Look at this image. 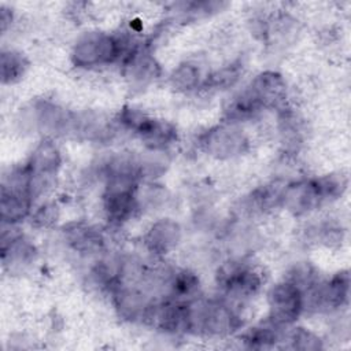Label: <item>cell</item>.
Returning a JSON list of instances; mask_svg holds the SVG:
<instances>
[{"mask_svg":"<svg viewBox=\"0 0 351 351\" xmlns=\"http://www.w3.org/2000/svg\"><path fill=\"white\" fill-rule=\"evenodd\" d=\"M287 100V82L276 71H262L239 90L225 108L226 121L240 123L270 107H280Z\"/></svg>","mask_w":351,"mask_h":351,"instance_id":"obj_1","label":"cell"},{"mask_svg":"<svg viewBox=\"0 0 351 351\" xmlns=\"http://www.w3.org/2000/svg\"><path fill=\"white\" fill-rule=\"evenodd\" d=\"M138 43L122 34L101 30L84 32L73 44L71 62L81 69H95L123 62Z\"/></svg>","mask_w":351,"mask_h":351,"instance_id":"obj_2","label":"cell"},{"mask_svg":"<svg viewBox=\"0 0 351 351\" xmlns=\"http://www.w3.org/2000/svg\"><path fill=\"white\" fill-rule=\"evenodd\" d=\"M192 333L223 337L234 333L243 325L241 315L232 304V300L200 299L191 300Z\"/></svg>","mask_w":351,"mask_h":351,"instance_id":"obj_3","label":"cell"},{"mask_svg":"<svg viewBox=\"0 0 351 351\" xmlns=\"http://www.w3.org/2000/svg\"><path fill=\"white\" fill-rule=\"evenodd\" d=\"M117 123L137 136L147 149L166 151L177 141V129L173 123L151 117L134 107H123L117 117Z\"/></svg>","mask_w":351,"mask_h":351,"instance_id":"obj_4","label":"cell"},{"mask_svg":"<svg viewBox=\"0 0 351 351\" xmlns=\"http://www.w3.org/2000/svg\"><path fill=\"white\" fill-rule=\"evenodd\" d=\"M217 281L226 299L245 302L259 293L265 276L258 266L248 261L230 259L218 269Z\"/></svg>","mask_w":351,"mask_h":351,"instance_id":"obj_5","label":"cell"},{"mask_svg":"<svg viewBox=\"0 0 351 351\" xmlns=\"http://www.w3.org/2000/svg\"><path fill=\"white\" fill-rule=\"evenodd\" d=\"M138 208V180L122 176L106 178L103 211L108 222L112 225H122L132 219Z\"/></svg>","mask_w":351,"mask_h":351,"instance_id":"obj_6","label":"cell"},{"mask_svg":"<svg viewBox=\"0 0 351 351\" xmlns=\"http://www.w3.org/2000/svg\"><path fill=\"white\" fill-rule=\"evenodd\" d=\"M197 144L204 154L223 160L245 154L250 148V138L240 123L225 121L203 132Z\"/></svg>","mask_w":351,"mask_h":351,"instance_id":"obj_7","label":"cell"},{"mask_svg":"<svg viewBox=\"0 0 351 351\" xmlns=\"http://www.w3.org/2000/svg\"><path fill=\"white\" fill-rule=\"evenodd\" d=\"M269 321L285 328L298 321L304 311V292L289 278L274 284L267 292Z\"/></svg>","mask_w":351,"mask_h":351,"instance_id":"obj_8","label":"cell"},{"mask_svg":"<svg viewBox=\"0 0 351 351\" xmlns=\"http://www.w3.org/2000/svg\"><path fill=\"white\" fill-rule=\"evenodd\" d=\"M62 155L51 137H44L30 154L25 167L30 177V189L33 197L41 195L59 173Z\"/></svg>","mask_w":351,"mask_h":351,"instance_id":"obj_9","label":"cell"},{"mask_svg":"<svg viewBox=\"0 0 351 351\" xmlns=\"http://www.w3.org/2000/svg\"><path fill=\"white\" fill-rule=\"evenodd\" d=\"M319 178H302L282 186L280 206L295 217L306 215L326 202Z\"/></svg>","mask_w":351,"mask_h":351,"instance_id":"obj_10","label":"cell"},{"mask_svg":"<svg viewBox=\"0 0 351 351\" xmlns=\"http://www.w3.org/2000/svg\"><path fill=\"white\" fill-rule=\"evenodd\" d=\"M350 274L347 270L336 273L326 281H315L304 291V308L313 307L317 311H332L348 302Z\"/></svg>","mask_w":351,"mask_h":351,"instance_id":"obj_11","label":"cell"},{"mask_svg":"<svg viewBox=\"0 0 351 351\" xmlns=\"http://www.w3.org/2000/svg\"><path fill=\"white\" fill-rule=\"evenodd\" d=\"M110 295L119 318L129 322L147 321L154 300L143 289L122 282L115 287Z\"/></svg>","mask_w":351,"mask_h":351,"instance_id":"obj_12","label":"cell"},{"mask_svg":"<svg viewBox=\"0 0 351 351\" xmlns=\"http://www.w3.org/2000/svg\"><path fill=\"white\" fill-rule=\"evenodd\" d=\"M181 237L182 229L177 221L160 218L149 225L143 237V244L152 255L165 256L178 247Z\"/></svg>","mask_w":351,"mask_h":351,"instance_id":"obj_13","label":"cell"},{"mask_svg":"<svg viewBox=\"0 0 351 351\" xmlns=\"http://www.w3.org/2000/svg\"><path fill=\"white\" fill-rule=\"evenodd\" d=\"M73 118H74L73 114L67 112L64 108L48 100L37 101L33 106V110L30 114L33 128L47 134V137L71 130Z\"/></svg>","mask_w":351,"mask_h":351,"instance_id":"obj_14","label":"cell"},{"mask_svg":"<svg viewBox=\"0 0 351 351\" xmlns=\"http://www.w3.org/2000/svg\"><path fill=\"white\" fill-rule=\"evenodd\" d=\"M34 197L30 191L1 184L0 192V219L1 223L18 225L32 214Z\"/></svg>","mask_w":351,"mask_h":351,"instance_id":"obj_15","label":"cell"},{"mask_svg":"<svg viewBox=\"0 0 351 351\" xmlns=\"http://www.w3.org/2000/svg\"><path fill=\"white\" fill-rule=\"evenodd\" d=\"M64 239L67 244L82 255L100 254L106 247V239L103 233L85 223H71L64 230Z\"/></svg>","mask_w":351,"mask_h":351,"instance_id":"obj_16","label":"cell"},{"mask_svg":"<svg viewBox=\"0 0 351 351\" xmlns=\"http://www.w3.org/2000/svg\"><path fill=\"white\" fill-rule=\"evenodd\" d=\"M167 285V298L177 300H192L197 298L200 291V280L196 273L188 269H180L170 273L166 280Z\"/></svg>","mask_w":351,"mask_h":351,"instance_id":"obj_17","label":"cell"},{"mask_svg":"<svg viewBox=\"0 0 351 351\" xmlns=\"http://www.w3.org/2000/svg\"><path fill=\"white\" fill-rule=\"evenodd\" d=\"M204 78L200 67L193 62H182L169 75L170 86L180 93H189L202 88Z\"/></svg>","mask_w":351,"mask_h":351,"instance_id":"obj_18","label":"cell"},{"mask_svg":"<svg viewBox=\"0 0 351 351\" xmlns=\"http://www.w3.org/2000/svg\"><path fill=\"white\" fill-rule=\"evenodd\" d=\"M280 330L281 328H278L277 325L271 324L267 319L266 324H261L248 329L241 336V340L248 348H255V350L273 348L282 340Z\"/></svg>","mask_w":351,"mask_h":351,"instance_id":"obj_19","label":"cell"},{"mask_svg":"<svg viewBox=\"0 0 351 351\" xmlns=\"http://www.w3.org/2000/svg\"><path fill=\"white\" fill-rule=\"evenodd\" d=\"M243 69L244 66L241 60H234L229 64H225L218 70L213 71L211 74H208L207 77H204L202 88L215 89V90L228 89L239 81V78L243 74Z\"/></svg>","mask_w":351,"mask_h":351,"instance_id":"obj_20","label":"cell"},{"mask_svg":"<svg viewBox=\"0 0 351 351\" xmlns=\"http://www.w3.org/2000/svg\"><path fill=\"white\" fill-rule=\"evenodd\" d=\"M27 60L19 51L3 49L1 51V82L12 84L19 81L27 70Z\"/></svg>","mask_w":351,"mask_h":351,"instance_id":"obj_21","label":"cell"},{"mask_svg":"<svg viewBox=\"0 0 351 351\" xmlns=\"http://www.w3.org/2000/svg\"><path fill=\"white\" fill-rule=\"evenodd\" d=\"M282 340H287L288 347L292 350L317 351L324 347L322 340L314 332L306 328H293L285 335V337H282Z\"/></svg>","mask_w":351,"mask_h":351,"instance_id":"obj_22","label":"cell"},{"mask_svg":"<svg viewBox=\"0 0 351 351\" xmlns=\"http://www.w3.org/2000/svg\"><path fill=\"white\" fill-rule=\"evenodd\" d=\"M58 219V207L52 203H45L40 206L32 214V222L40 228H48Z\"/></svg>","mask_w":351,"mask_h":351,"instance_id":"obj_23","label":"cell"},{"mask_svg":"<svg viewBox=\"0 0 351 351\" xmlns=\"http://www.w3.org/2000/svg\"><path fill=\"white\" fill-rule=\"evenodd\" d=\"M14 21V15L12 11L10 8H5L4 5L0 8V26H1V32L3 34L7 32V29L11 26Z\"/></svg>","mask_w":351,"mask_h":351,"instance_id":"obj_24","label":"cell"}]
</instances>
